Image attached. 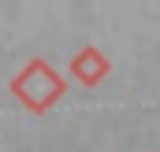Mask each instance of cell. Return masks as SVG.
Masks as SVG:
<instances>
[{
	"label": "cell",
	"instance_id": "7a4b0ae2",
	"mask_svg": "<svg viewBox=\"0 0 160 152\" xmlns=\"http://www.w3.org/2000/svg\"><path fill=\"white\" fill-rule=\"evenodd\" d=\"M71 74L78 78L82 85H97L101 78L108 74V59L97 48H82V52H75V59H71Z\"/></svg>",
	"mask_w": 160,
	"mask_h": 152
},
{
	"label": "cell",
	"instance_id": "6da1fadb",
	"mask_svg": "<svg viewBox=\"0 0 160 152\" xmlns=\"http://www.w3.org/2000/svg\"><path fill=\"white\" fill-rule=\"evenodd\" d=\"M11 93L22 100L26 112L41 115L63 97V78L56 74L45 59H26V67L11 78Z\"/></svg>",
	"mask_w": 160,
	"mask_h": 152
}]
</instances>
